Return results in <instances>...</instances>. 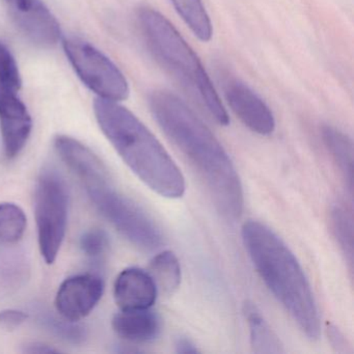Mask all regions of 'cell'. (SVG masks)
<instances>
[{
    "label": "cell",
    "instance_id": "cell-1",
    "mask_svg": "<svg viewBox=\"0 0 354 354\" xmlns=\"http://www.w3.org/2000/svg\"><path fill=\"white\" fill-rule=\"evenodd\" d=\"M149 104L159 127L204 180L217 209L227 218H239L244 207L241 180L216 136L169 91L153 92Z\"/></svg>",
    "mask_w": 354,
    "mask_h": 354
},
{
    "label": "cell",
    "instance_id": "cell-2",
    "mask_svg": "<svg viewBox=\"0 0 354 354\" xmlns=\"http://www.w3.org/2000/svg\"><path fill=\"white\" fill-rule=\"evenodd\" d=\"M55 149L80 180L97 211L130 243L145 252L162 245L160 227L142 207L115 187L106 165L90 148L75 138L62 136L55 140Z\"/></svg>",
    "mask_w": 354,
    "mask_h": 354
},
{
    "label": "cell",
    "instance_id": "cell-3",
    "mask_svg": "<svg viewBox=\"0 0 354 354\" xmlns=\"http://www.w3.org/2000/svg\"><path fill=\"white\" fill-rule=\"evenodd\" d=\"M246 252L269 291L310 339L320 337L321 321L310 281L292 250L264 223L242 227Z\"/></svg>",
    "mask_w": 354,
    "mask_h": 354
},
{
    "label": "cell",
    "instance_id": "cell-4",
    "mask_svg": "<svg viewBox=\"0 0 354 354\" xmlns=\"http://www.w3.org/2000/svg\"><path fill=\"white\" fill-rule=\"evenodd\" d=\"M95 115L104 136L136 177L159 196L185 194L183 174L146 125L115 101L96 99Z\"/></svg>",
    "mask_w": 354,
    "mask_h": 354
},
{
    "label": "cell",
    "instance_id": "cell-5",
    "mask_svg": "<svg viewBox=\"0 0 354 354\" xmlns=\"http://www.w3.org/2000/svg\"><path fill=\"white\" fill-rule=\"evenodd\" d=\"M138 18L145 42L154 59L217 124L229 125V115L210 77L175 26L162 14L150 8L140 9Z\"/></svg>",
    "mask_w": 354,
    "mask_h": 354
},
{
    "label": "cell",
    "instance_id": "cell-6",
    "mask_svg": "<svg viewBox=\"0 0 354 354\" xmlns=\"http://www.w3.org/2000/svg\"><path fill=\"white\" fill-rule=\"evenodd\" d=\"M67 188L53 171L41 174L35 192L39 248L47 264H53L63 244L68 223Z\"/></svg>",
    "mask_w": 354,
    "mask_h": 354
},
{
    "label": "cell",
    "instance_id": "cell-7",
    "mask_svg": "<svg viewBox=\"0 0 354 354\" xmlns=\"http://www.w3.org/2000/svg\"><path fill=\"white\" fill-rule=\"evenodd\" d=\"M64 48L80 80L99 98L115 102L128 98L129 86L125 76L101 51L78 39H68Z\"/></svg>",
    "mask_w": 354,
    "mask_h": 354
},
{
    "label": "cell",
    "instance_id": "cell-8",
    "mask_svg": "<svg viewBox=\"0 0 354 354\" xmlns=\"http://www.w3.org/2000/svg\"><path fill=\"white\" fill-rule=\"evenodd\" d=\"M103 292L104 283L98 275H74L59 286L55 308L66 320L77 322L91 314L102 298Z\"/></svg>",
    "mask_w": 354,
    "mask_h": 354
},
{
    "label": "cell",
    "instance_id": "cell-9",
    "mask_svg": "<svg viewBox=\"0 0 354 354\" xmlns=\"http://www.w3.org/2000/svg\"><path fill=\"white\" fill-rule=\"evenodd\" d=\"M225 101L236 117L254 133L270 136L275 119L268 105L250 86L236 78H227L223 84Z\"/></svg>",
    "mask_w": 354,
    "mask_h": 354
},
{
    "label": "cell",
    "instance_id": "cell-10",
    "mask_svg": "<svg viewBox=\"0 0 354 354\" xmlns=\"http://www.w3.org/2000/svg\"><path fill=\"white\" fill-rule=\"evenodd\" d=\"M32 128V118L17 91L0 84V131L8 158H15L24 150Z\"/></svg>",
    "mask_w": 354,
    "mask_h": 354
},
{
    "label": "cell",
    "instance_id": "cell-11",
    "mask_svg": "<svg viewBox=\"0 0 354 354\" xmlns=\"http://www.w3.org/2000/svg\"><path fill=\"white\" fill-rule=\"evenodd\" d=\"M18 28L39 46L59 42L61 30L53 14L41 0H5Z\"/></svg>",
    "mask_w": 354,
    "mask_h": 354
},
{
    "label": "cell",
    "instance_id": "cell-12",
    "mask_svg": "<svg viewBox=\"0 0 354 354\" xmlns=\"http://www.w3.org/2000/svg\"><path fill=\"white\" fill-rule=\"evenodd\" d=\"M157 289L150 273L138 267H130L115 279L113 296L120 310L151 308L156 301Z\"/></svg>",
    "mask_w": 354,
    "mask_h": 354
},
{
    "label": "cell",
    "instance_id": "cell-13",
    "mask_svg": "<svg viewBox=\"0 0 354 354\" xmlns=\"http://www.w3.org/2000/svg\"><path fill=\"white\" fill-rule=\"evenodd\" d=\"M111 325L121 339L133 344L155 341L162 330L160 317L150 308L121 310L113 316Z\"/></svg>",
    "mask_w": 354,
    "mask_h": 354
},
{
    "label": "cell",
    "instance_id": "cell-14",
    "mask_svg": "<svg viewBox=\"0 0 354 354\" xmlns=\"http://www.w3.org/2000/svg\"><path fill=\"white\" fill-rule=\"evenodd\" d=\"M243 314L250 328V345L256 353L279 354L285 352L283 344L272 330L254 302L243 304Z\"/></svg>",
    "mask_w": 354,
    "mask_h": 354
},
{
    "label": "cell",
    "instance_id": "cell-15",
    "mask_svg": "<svg viewBox=\"0 0 354 354\" xmlns=\"http://www.w3.org/2000/svg\"><path fill=\"white\" fill-rule=\"evenodd\" d=\"M322 140L337 165L346 187L353 192V142L351 138L333 126H324L321 130Z\"/></svg>",
    "mask_w": 354,
    "mask_h": 354
},
{
    "label": "cell",
    "instance_id": "cell-16",
    "mask_svg": "<svg viewBox=\"0 0 354 354\" xmlns=\"http://www.w3.org/2000/svg\"><path fill=\"white\" fill-rule=\"evenodd\" d=\"M149 273L157 289L165 295H173L181 285V265L171 250H163L157 254L149 265Z\"/></svg>",
    "mask_w": 354,
    "mask_h": 354
},
{
    "label": "cell",
    "instance_id": "cell-17",
    "mask_svg": "<svg viewBox=\"0 0 354 354\" xmlns=\"http://www.w3.org/2000/svg\"><path fill=\"white\" fill-rule=\"evenodd\" d=\"M171 3L198 40L209 42L212 39V22L202 0H171Z\"/></svg>",
    "mask_w": 354,
    "mask_h": 354
},
{
    "label": "cell",
    "instance_id": "cell-18",
    "mask_svg": "<svg viewBox=\"0 0 354 354\" xmlns=\"http://www.w3.org/2000/svg\"><path fill=\"white\" fill-rule=\"evenodd\" d=\"M330 225L339 250L351 269L354 252V225L351 213L344 207H333L330 211Z\"/></svg>",
    "mask_w": 354,
    "mask_h": 354
},
{
    "label": "cell",
    "instance_id": "cell-19",
    "mask_svg": "<svg viewBox=\"0 0 354 354\" xmlns=\"http://www.w3.org/2000/svg\"><path fill=\"white\" fill-rule=\"evenodd\" d=\"M26 213L21 207L13 203L0 204V244L11 245L17 243L26 233Z\"/></svg>",
    "mask_w": 354,
    "mask_h": 354
},
{
    "label": "cell",
    "instance_id": "cell-20",
    "mask_svg": "<svg viewBox=\"0 0 354 354\" xmlns=\"http://www.w3.org/2000/svg\"><path fill=\"white\" fill-rule=\"evenodd\" d=\"M0 84L19 92L22 80L17 63L7 46L0 42Z\"/></svg>",
    "mask_w": 354,
    "mask_h": 354
},
{
    "label": "cell",
    "instance_id": "cell-21",
    "mask_svg": "<svg viewBox=\"0 0 354 354\" xmlns=\"http://www.w3.org/2000/svg\"><path fill=\"white\" fill-rule=\"evenodd\" d=\"M80 248L86 256L96 259L102 257L109 250V240L102 230H88L80 238Z\"/></svg>",
    "mask_w": 354,
    "mask_h": 354
},
{
    "label": "cell",
    "instance_id": "cell-22",
    "mask_svg": "<svg viewBox=\"0 0 354 354\" xmlns=\"http://www.w3.org/2000/svg\"><path fill=\"white\" fill-rule=\"evenodd\" d=\"M28 318V315L24 310L8 308L0 312V327L6 330H14L21 326Z\"/></svg>",
    "mask_w": 354,
    "mask_h": 354
},
{
    "label": "cell",
    "instance_id": "cell-23",
    "mask_svg": "<svg viewBox=\"0 0 354 354\" xmlns=\"http://www.w3.org/2000/svg\"><path fill=\"white\" fill-rule=\"evenodd\" d=\"M326 331L331 346H333L337 352L347 351V341H346L343 333L339 331V329L337 328V326L333 324H328L327 325Z\"/></svg>",
    "mask_w": 354,
    "mask_h": 354
},
{
    "label": "cell",
    "instance_id": "cell-24",
    "mask_svg": "<svg viewBox=\"0 0 354 354\" xmlns=\"http://www.w3.org/2000/svg\"><path fill=\"white\" fill-rule=\"evenodd\" d=\"M176 352L181 354L198 353L196 344L187 337H178L175 343Z\"/></svg>",
    "mask_w": 354,
    "mask_h": 354
},
{
    "label": "cell",
    "instance_id": "cell-25",
    "mask_svg": "<svg viewBox=\"0 0 354 354\" xmlns=\"http://www.w3.org/2000/svg\"><path fill=\"white\" fill-rule=\"evenodd\" d=\"M26 352L28 353H53V352H57V350L53 349L50 346L45 345V344L41 343H32L28 345L26 348Z\"/></svg>",
    "mask_w": 354,
    "mask_h": 354
}]
</instances>
